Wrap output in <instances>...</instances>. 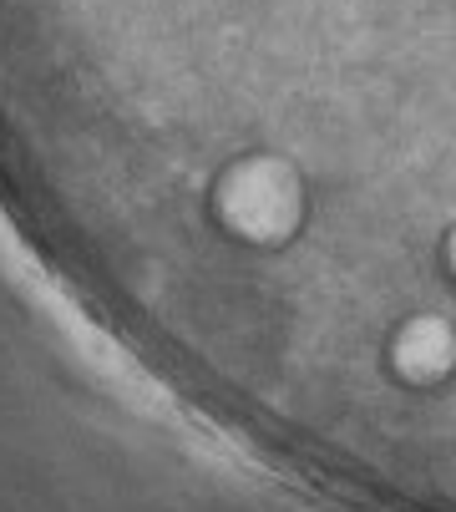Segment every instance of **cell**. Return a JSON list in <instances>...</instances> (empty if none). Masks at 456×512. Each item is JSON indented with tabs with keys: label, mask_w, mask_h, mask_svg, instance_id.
<instances>
[{
	"label": "cell",
	"mask_w": 456,
	"mask_h": 512,
	"mask_svg": "<svg viewBox=\"0 0 456 512\" xmlns=\"http://www.w3.org/2000/svg\"><path fill=\"white\" fill-rule=\"evenodd\" d=\"M451 259H456V244H451Z\"/></svg>",
	"instance_id": "1"
}]
</instances>
